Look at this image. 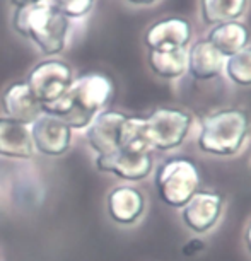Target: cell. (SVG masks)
Here are the masks:
<instances>
[{"instance_id":"obj_1","label":"cell","mask_w":251,"mask_h":261,"mask_svg":"<svg viewBox=\"0 0 251 261\" xmlns=\"http://www.w3.org/2000/svg\"><path fill=\"white\" fill-rule=\"evenodd\" d=\"M191 125L193 116L181 108L162 106L145 118L129 116L123 126L121 147H135L149 152L176 150L188 139Z\"/></svg>"},{"instance_id":"obj_2","label":"cell","mask_w":251,"mask_h":261,"mask_svg":"<svg viewBox=\"0 0 251 261\" xmlns=\"http://www.w3.org/2000/svg\"><path fill=\"white\" fill-rule=\"evenodd\" d=\"M113 94L115 86L110 77L105 73L89 72L77 77L70 89L43 111L57 116L72 130L84 132L101 111L108 110Z\"/></svg>"},{"instance_id":"obj_3","label":"cell","mask_w":251,"mask_h":261,"mask_svg":"<svg viewBox=\"0 0 251 261\" xmlns=\"http://www.w3.org/2000/svg\"><path fill=\"white\" fill-rule=\"evenodd\" d=\"M12 29L48 58L58 57L68 45L72 21L52 2L17 7L12 12Z\"/></svg>"},{"instance_id":"obj_4","label":"cell","mask_w":251,"mask_h":261,"mask_svg":"<svg viewBox=\"0 0 251 261\" xmlns=\"http://www.w3.org/2000/svg\"><path fill=\"white\" fill-rule=\"evenodd\" d=\"M251 132L249 115L241 108H222L202 120L196 145L204 154L234 157L244 149Z\"/></svg>"},{"instance_id":"obj_5","label":"cell","mask_w":251,"mask_h":261,"mask_svg":"<svg viewBox=\"0 0 251 261\" xmlns=\"http://www.w3.org/2000/svg\"><path fill=\"white\" fill-rule=\"evenodd\" d=\"M154 186L162 203L180 210L200 190V169L190 157H171L156 167Z\"/></svg>"},{"instance_id":"obj_6","label":"cell","mask_w":251,"mask_h":261,"mask_svg":"<svg viewBox=\"0 0 251 261\" xmlns=\"http://www.w3.org/2000/svg\"><path fill=\"white\" fill-rule=\"evenodd\" d=\"M73 81L76 75L72 67L58 58H46L38 62L26 77V84L43 105V110L60 99L70 89Z\"/></svg>"},{"instance_id":"obj_7","label":"cell","mask_w":251,"mask_h":261,"mask_svg":"<svg viewBox=\"0 0 251 261\" xmlns=\"http://www.w3.org/2000/svg\"><path fill=\"white\" fill-rule=\"evenodd\" d=\"M96 169L129 183H139L147 179L154 171L152 152L135 147H121L110 154L96 155Z\"/></svg>"},{"instance_id":"obj_8","label":"cell","mask_w":251,"mask_h":261,"mask_svg":"<svg viewBox=\"0 0 251 261\" xmlns=\"http://www.w3.org/2000/svg\"><path fill=\"white\" fill-rule=\"evenodd\" d=\"M225 200L219 191L198 190L181 206L180 219L186 229L195 236H205L217 227L224 214Z\"/></svg>"},{"instance_id":"obj_9","label":"cell","mask_w":251,"mask_h":261,"mask_svg":"<svg viewBox=\"0 0 251 261\" xmlns=\"http://www.w3.org/2000/svg\"><path fill=\"white\" fill-rule=\"evenodd\" d=\"M34 152L48 157H60L67 154L73 140V130L57 116L43 113L29 125Z\"/></svg>"},{"instance_id":"obj_10","label":"cell","mask_w":251,"mask_h":261,"mask_svg":"<svg viewBox=\"0 0 251 261\" xmlns=\"http://www.w3.org/2000/svg\"><path fill=\"white\" fill-rule=\"evenodd\" d=\"M129 115L116 110H105L97 115L91 125L84 130V139L87 145L96 152V155L110 154L121 147L123 126Z\"/></svg>"},{"instance_id":"obj_11","label":"cell","mask_w":251,"mask_h":261,"mask_svg":"<svg viewBox=\"0 0 251 261\" xmlns=\"http://www.w3.org/2000/svg\"><path fill=\"white\" fill-rule=\"evenodd\" d=\"M145 208V195L132 185L115 186L106 196L108 215L118 225H135L144 217Z\"/></svg>"},{"instance_id":"obj_12","label":"cell","mask_w":251,"mask_h":261,"mask_svg":"<svg viewBox=\"0 0 251 261\" xmlns=\"http://www.w3.org/2000/svg\"><path fill=\"white\" fill-rule=\"evenodd\" d=\"M4 116L11 120L31 125L34 120H38L43 115V105L36 99L33 91L29 89L26 81H17L11 84L0 97Z\"/></svg>"},{"instance_id":"obj_13","label":"cell","mask_w":251,"mask_h":261,"mask_svg":"<svg viewBox=\"0 0 251 261\" xmlns=\"http://www.w3.org/2000/svg\"><path fill=\"white\" fill-rule=\"evenodd\" d=\"M191 39V26L186 19L167 17L154 22L144 34L147 50L186 48Z\"/></svg>"},{"instance_id":"obj_14","label":"cell","mask_w":251,"mask_h":261,"mask_svg":"<svg viewBox=\"0 0 251 261\" xmlns=\"http://www.w3.org/2000/svg\"><path fill=\"white\" fill-rule=\"evenodd\" d=\"M34 155L29 125L7 116H0V157L29 159Z\"/></svg>"},{"instance_id":"obj_15","label":"cell","mask_w":251,"mask_h":261,"mask_svg":"<svg viewBox=\"0 0 251 261\" xmlns=\"http://www.w3.org/2000/svg\"><path fill=\"white\" fill-rule=\"evenodd\" d=\"M225 58L210 45L207 39H200L188 50V73L195 81H210L224 70Z\"/></svg>"},{"instance_id":"obj_16","label":"cell","mask_w":251,"mask_h":261,"mask_svg":"<svg viewBox=\"0 0 251 261\" xmlns=\"http://www.w3.org/2000/svg\"><path fill=\"white\" fill-rule=\"evenodd\" d=\"M207 41L212 45L224 58L249 46V29L239 21L217 24L207 34Z\"/></svg>"},{"instance_id":"obj_17","label":"cell","mask_w":251,"mask_h":261,"mask_svg":"<svg viewBox=\"0 0 251 261\" xmlns=\"http://www.w3.org/2000/svg\"><path fill=\"white\" fill-rule=\"evenodd\" d=\"M147 63L157 77L173 81V79L183 77L188 72V51H186V48L149 50L147 51Z\"/></svg>"},{"instance_id":"obj_18","label":"cell","mask_w":251,"mask_h":261,"mask_svg":"<svg viewBox=\"0 0 251 261\" xmlns=\"http://www.w3.org/2000/svg\"><path fill=\"white\" fill-rule=\"evenodd\" d=\"M248 0H200V14L205 24H217L238 21L243 16Z\"/></svg>"},{"instance_id":"obj_19","label":"cell","mask_w":251,"mask_h":261,"mask_svg":"<svg viewBox=\"0 0 251 261\" xmlns=\"http://www.w3.org/2000/svg\"><path fill=\"white\" fill-rule=\"evenodd\" d=\"M224 72L228 79L236 86L249 87L251 86V46L243 48L225 58Z\"/></svg>"},{"instance_id":"obj_20","label":"cell","mask_w":251,"mask_h":261,"mask_svg":"<svg viewBox=\"0 0 251 261\" xmlns=\"http://www.w3.org/2000/svg\"><path fill=\"white\" fill-rule=\"evenodd\" d=\"M50 2L63 16L73 21V19H81L87 16L92 11V7H94L96 0H50Z\"/></svg>"},{"instance_id":"obj_21","label":"cell","mask_w":251,"mask_h":261,"mask_svg":"<svg viewBox=\"0 0 251 261\" xmlns=\"http://www.w3.org/2000/svg\"><path fill=\"white\" fill-rule=\"evenodd\" d=\"M43 2H50V0H11V6L14 9H17L26 6H36V4H43Z\"/></svg>"},{"instance_id":"obj_22","label":"cell","mask_w":251,"mask_h":261,"mask_svg":"<svg viewBox=\"0 0 251 261\" xmlns=\"http://www.w3.org/2000/svg\"><path fill=\"white\" fill-rule=\"evenodd\" d=\"M243 241H244V246H246V249H248V253L251 254V217H249L248 224H246V227H244Z\"/></svg>"},{"instance_id":"obj_23","label":"cell","mask_w":251,"mask_h":261,"mask_svg":"<svg viewBox=\"0 0 251 261\" xmlns=\"http://www.w3.org/2000/svg\"><path fill=\"white\" fill-rule=\"evenodd\" d=\"M127 2L134 4V6H150V4H154L156 0H127Z\"/></svg>"}]
</instances>
